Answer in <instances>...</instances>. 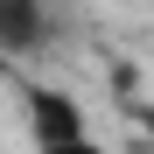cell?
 Returning <instances> with one entry per match:
<instances>
[{"label":"cell","mask_w":154,"mask_h":154,"mask_svg":"<svg viewBox=\"0 0 154 154\" xmlns=\"http://www.w3.org/2000/svg\"><path fill=\"white\" fill-rule=\"evenodd\" d=\"M21 105H28V140H35V147H63V140H84V133H91L77 91H63V84H28Z\"/></svg>","instance_id":"cell-1"},{"label":"cell","mask_w":154,"mask_h":154,"mask_svg":"<svg viewBox=\"0 0 154 154\" xmlns=\"http://www.w3.org/2000/svg\"><path fill=\"white\" fill-rule=\"evenodd\" d=\"M42 42H49L42 0H0V49H7V56H28Z\"/></svg>","instance_id":"cell-2"},{"label":"cell","mask_w":154,"mask_h":154,"mask_svg":"<svg viewBox=\"0 0 154 154\" xmlns=\"http://www.w3.org/2000/svg\"><path fill=\"white\" fill-rule=\"evenodd\" d=\"M35 154H105V147H98V140L84 133V140H63V147H35Z\"/></svg>","instance_id":"cell-3"}]
</instances>
